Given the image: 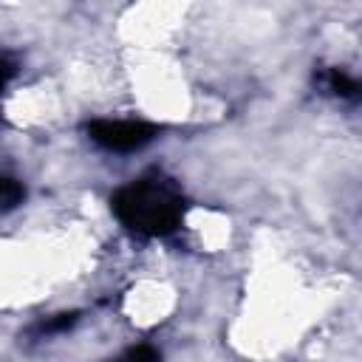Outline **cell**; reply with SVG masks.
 Instances as JSON below:
<instances>
[{"mask_svg":"<svg viewBox=\"0 0 362 362\" xmlns=\"http://www.w3.org/2000/svg\"><path fill=\"white\" fill-rule=\"evenodd\" d=\"M110 209L130 232L141 238H164L181 226L187 201L173 178L153 170L116 189L110 198Z\"/></svg>","mask_w":362,"mask_h":362,"instance_id":"6da1fadb","label":"cell"},{"mask_svg":"<svg viewBox=\"0 0 362 362\" xmlns=\"http://www.w3.org/2000/svg\"><path fill=\"white\" fill-rule=\"evenodd\" d=\"M88 136L110 153H136L158 136V127L136 119H93L88 122Z\"/></svg>","mask_w":362,"mask_h":362,"instance_id":"7a4b0ae2","label":"cell"},{"mask_svg":"<svg viewBox=\"0 0 362 362\" xmlns=\"http://www.w3.org/2000/svg\"><path fill=\"white\" fill-rule=\"evenodd\" d=\"M325 90H331L342 99H351V102L359 99V82L354 76H348L345 71H339V68H331L325 74Z\"/></svg>","mask_w":362,"mask_h":362,"instance_id":"3957f363","label":"cell"},{"mask_svg":"<svg viewBox=\"0 0 362 362\" xmlns=\"http://www.w3.org/2000/svg\"><path fill=\"white\" fill-rule=\"evenodd\" d=\"M23 201H25V187L11 175H0V212H11Z\"/></svg>","mask_w":362,"mask_h":362,"instance_id":"277c9868","label":"cell"},{"mask_svg":"<svg viewBox=\"0 0 362 362\" xmlns=\"http://www.w3.org/2000/svg\"><path fill=\"white\" fill-rule=\"evenodd\" d=\"M79 320V314L76 311H71V314H57V317H48V320H42L34 331L40 334V337H51V334H59V331H68L74 322Z\"/></svg>","mask_w":362,"mask_h":362,"instance_id":"5b68a950","label":"cell"},{"mask_svg":"<svg viewBox=\"0 0 362 362\" xmlns=\"http://www.w3.org/2000/svg\"><path fill=\"white\" fill-rule=\"evenodd\" d=\"M107 362H161V354L153 345H136V348H127L122 356L107 359Z\"/></svg>","mask_w":362,"mask_h":362,"instance_id":"8992f818","label":"cell"},{"mask_svg":"<svg viewBox=\"0 0 362 362\" xmlns=\"http://www.w3.org/2000/svg\"><path fill=\"white\" fill-rule=\"evenodd\" d=\"M14 71H17V68H14V62H8V59H3V57H0V93H3L6 82L14 76Z\"/></svg>","mask_w":362,"mask_h":362,"instance_id":"52a82bcc","label":"cell"}]
</instances>
